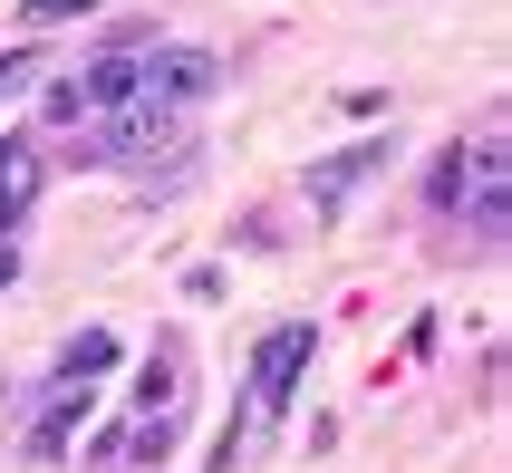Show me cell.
<instances>
[{
  "label": "cell",
  "mask_w": 512,
  "mask_h": 473,
  "mask_svg": "<svg viewBox=\"0 0 512 473\" xmlns=\"http://www.w3.org/2000/svg\"><path fill=\"white\" fill-rule=\"evenodd\" d=\"M203 97H213V58L203 49H155V39H136V49H107L97 68H78V78L49 87V116L68 126V116H116V107H145V116H194Z\"/></svg>",
  "instance_id": "obj_1"
},
{
  "label": "cell",
  "mask_w": 512,
  "mask_h": 473,
  "mask_svg": "<svg viewBox=\"0 0 512 473\" xmlns=\"http://www.w3.org/2000/svg\"><path fill=\"white\" fill-rule=\"evenodd\" d=\"M310 358H319V329L310 319H281V329L252 348V377H242V406H232V425H223V445H213V464L203 473H242L271 435H281V416H290V396H300V377H310Z\"/></svg>",
  "instance_id": "obj_2"
},
{
  "label": "cell",
  "mask_w": 512,
  "mask_h": 473,
  "mask_svg": "<svg viewBox=\"0 0 512 473\" xmlns=\"http://www.w3.org/2000/svg\"><path fill=\"white\" fill-rule=\"evenodd\" d=\"M184 387H194L184 338H155V358H145V377H136V406L97 435V473H145V464H165L174 425H184Z\"/></svg>",
  "instance_id": "obj_3"
},
{
  "label": "cell",
  "mask_w": 512,
  "mask_h": 473,
  "mask_svg": "<svg viewBox=\"0 0 512 473\" xmlns=\"http://www.w3.org/2000/svg\"><path fill=\"white\" fill-rule=\"evenodd\" d=\"M503 203H512V184H503V136H474V145H455L445 165H435V213H474V242H503Z\"/></svg>",
  "instance_id": "obj_4"
},
{
  "label": "cell",
  "mask_w": 512,
  "mask_h": 473,
  "mask_svg": "<svg viewBox=\"0 0 512 473\" xmlns=\"http://www.w3.org/2000/svg\"><path fill=\"white\" fill-rule=\"evenodd\" d=\"M387 155H397V136H358V145H339V155H319V165H310V213H339Z\"/></svg>",
  "instance_id": "obj_5"
},
{
  "label": "cell",
  "mask_w": 512,
  "mask_h": 473,
  "mask_svg": "<svg viewBox=\"0 0 512 473\" xmlns=\"http://www.w3.org/2000/svg\"><path fill=\"white\" fill-rule=\"evenodd\" d=\"M39 184H49V145H39V136H0V242L29 223Z\"/></svg>",
  "instance_id": "obj_6"
},
{
  "label": "cell",
  "mask_w": 512,
  "mask_h": 473,
  "mask_svg": "<svg viewBox=\"0 0 512 473\" xmlns=\"http://www.w3.org/2000/svg\"><path fill=\"white\" fill-rule=\"evenodd\" d=\"M87 425V387H49L39 425H29V464H68V435Z\"/></svg>",
  "instance_id": "obj_7"
},
{
  "label": "cell",
  "mask_w": 512,
  "mask_h": 473,
  "mask_svg": "<svg viewBox=\"0 0 512 473\" xmlns=\"http://www.w3.org/2000/svg\"><path fill=\"white\" fill-rule=\"evenodd\" d=\"M116 367V329H78L68 348H58V367H49V387H97Z\"/></svg>",
  "instance_id": "obj_8"
},
{
  "label": "cell",
  "mask_w": 512,
  "mask_h": 473,
  "mask_svg": "<svg viewBox=\"0 0 512 473\" xmlns=\"http://www.w3.org/2000/svg\"><path fill=\"white\" fill-rule=\"evenodd\" d=\"M87 0H20V29H49V20H78Z\"/></svg>",
  "instance_id": "obj_9"
}]
</instances>
